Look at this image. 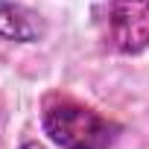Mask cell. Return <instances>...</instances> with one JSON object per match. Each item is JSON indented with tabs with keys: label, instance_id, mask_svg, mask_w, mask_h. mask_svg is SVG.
<instances>
[{
	"label": "cell",
	"instance_id": "obj_2",
	"mask_svg": "<svg viewBox=\"0 0 149 149\" xmlns=\"http://www.w3.org/2000/svg\"><path fill=\"white\" fill-rule=\"evenodd\" d=\"M97 26L114 53L134 56L149 50V0H105L97 12Z\"/></svg>",
	"mask_w": 149,
	"mask_h": 149
},
{
	"label": "cell",
	"instance_id": "obj_1",
	"mask_svg": "<svg viewBox=\"0 0 149 149\" xmlns=\"http://www.w3.org/2000/svg\"><path fill=\"white\" fill-rule=\"evenodd\" d=\"M41 126L44 134L61 149H108L120 134L117 123L94 111L91 105H82L61 94L44 100Z\"/></svg>",
	"mask_w": 149,
	"mask_h": 149
},
{
	"label": "cell",
	"instance_id": "obj_3",
	"mask_svg": "<svg viewBox=\"0 0 149 149\" xmlns=\"http://www.w3.org/2000/svg\"><path fill=\"white\" fill-rule=\"evenodd\" d=\"M0 38L18 44H35L44 38V24L32 9L12 3V0H0Z\"/></svg>",
	"mask_w": 149,
	"mask_h": 149
},
{
	"label": "cell",
	"instance_id": "obj_4",
	"mask_svg": "<svg viewBox=\"0 0 149 149\" xmlns=\"http://www.w3.org/2000/svg\"><path fill=\"white\" fill-rule=\"evenodd\" d=\"M21 149H44V146H41V143H35V140H26Z\"/></svg>",
	"mask_w": 149,
	"mask_h": 149
}]
</instances>
